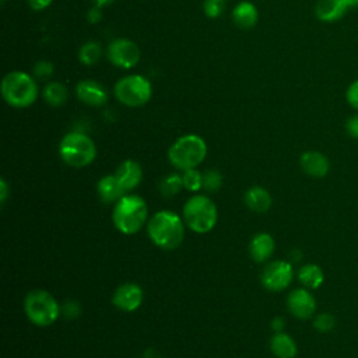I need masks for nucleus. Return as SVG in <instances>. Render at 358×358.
Segmentation results:
<instances>
[{"label": "nucleus", "instance_id": "f257e3e1", "mask_svg": "<svg viewBox=\"0 0 358 358\" xmlns=\"http://www.w3.org/2000/svg\"><path fill=\"white\" fill-rule=\"evenodd\" d=\"M147 232L155 246L164 250H173L185 238V224L176 213L162 210L148 220Z\"/></svg>", "mask_w": 358, "mask_h": 358}, {"label": "nucleus", "instance_id": "f03ea898", "mask_svg": "<svg viewBox=\"0 0 358 358\" xmlns=\"http://www.w3.org/2000/svg\"><path fill=\"white\" fill-rule=\"evenodd\" d=\"M148 210L145 200L138 194H124L120 200L115 203L112 211V221L115 228L124 234H137L147 221Z\"/></svg>", "mask_w": 358, "mask_h": 358}, {"label": "nucleus", "instance_id": "7ed1b4c3", "mask_svg": "<svg viewBox=\"0 0 358 358\" xmlns=\"http://www.w3.org/2000/svg\"><path fill=\"white\" fill-rule=\"evenodd\" d=\"M207 155V144L197 134H185L175 140L168 150L169 162L180 171L199 166Z\"/></svg>", "mask_w": 358, "mask_h": 358}, {"label": "nucleus", "instance_id": "20e7f679", "mask_svg": "<svg viewBox=\"0 0 358 358\" xmlns=\"http://www.w3.org/2000/svg\"><path fill=\"white\" fill-rule=\"evenodd\" d=\"M1 95L14 108H27L36 101L38 87L35 80L22 71H11L1 81Z\"/></svg>", "mask_w": 358, "mask_h": 358}, {"label": "nucleus", "instance_id": "39448f33", "mask_svg": "<svg viewBox=\"0 0 358 358\" xmlns=\"http://www.w3.org/2000/svg\"><path fill=\"white\" fill-rule=\"evenodd\" d=\"M218 220L215 203L201 194L192 196L183 206V221L196 234L210 232Z\"/></svg>", "mask_w": 358, "mask_h": 358}, {"label": "nucleus", "instance_id": "423d86ee", "mask_svg": "<svg viewBox=\"0 0 358 358\" xmlns=\"http://www.w3.org/2000/svg\"><path fill=\"white\" fill-rule=\"evenodd\" d=\"M59 154L62 159L73 168H84L96 157V147L91 137L80 131L67 133L60 144Z\"/></svg>", "mask_w": 358, "mask_h": 358}, {"label": "nucleus", "instance_id": "0eeeda50", "mask_svg": "<svg viewBox=\"0 0 358 358\" xmlns=\"http://www.w3.org/2000/svg\"><path fill=\"white\" fill-rule=\"evenodd\" d=\"M24 310L31 323L45 327L55 323L60 315V306L55 296L45 289H34L24 299Z\"/></svg>", "mask_w": 358, "mask_h": 358}, {"label": "nucleus", "instance_id": "6e6552de", "mask_svg": "<svg viewBox=\"0 0 358 358\" xmlns=\"http://www.w3.org/2000/svg\"><path fill=\"white\" fill-rule=\"evenodd\" d=\"M115 95L123 105L141 106L150 101L152 87L144 76L130 74L116 83Z\"/></svg>", "mask_w": 358, "mask_h": 358}, {"label": "nucleus", "instance_id": "1a4fd4ad", "mask_svg": "<svg viewBox=\"0 0 358 358\" xmlns=\"http://www.w3.org/2000/svg\"><path fill=\"white\" fill-rule=\"evenodd\" d=\"M294 278V268L285 260H274L264 266L260 280L264 288L270 291L285 289Z\"/></svg>", "mask_w": 358, "mask_h": 358}, {"label": "nucleus", "instance_id": "9d476101", "mask_svg": "<svg viewBox=\"0 0 358 358\" xmlns=\"http://www.w3.org/2000/svg\"><path fill=\"white\" fill-rule=\"evenodd\" d=\"M108 59L120 69H131L140 60L138 46L126 38H119L108 45Z\"/></svg>", "mask_w": 358, "mask_h": 358}, {"label": "nucleus", "instance_id": "9b49d317", "mask_svg": "<svg viewBox=\"0 0 358 358\" xmlns=\"http://www.w3.org/2000/svg\"><path fill=\"white\" fill-rule=\"evenodd\" d=\"M287 308L294 317L306 320L316 312V299L308 288H295L287 296Z\"/></svg>", "mask_w": 358, "mask_h": 358}, {"label": "nucleus", "instance_id": "f8f14e48", "mask_svg": "<svg viewBox=\"0 0 358 358\" xmlns=\"http://www.w3.org/2000/svg\"><path fill=\"white\" fill-rule=\"evenodd\" d=\"M143 298L144 292L138 284L124 282L115 289L112 303L123 312H134L143 303Z\"/></svg>", "mask_w": 358, "mask_h": 358}, {"label": "nucleus", "instance_id": "ddd939ff", "mask_svg": "<svg viewBox=\"0 0 358 358\" xmlns=\"http://www.w3.org/2000/svg\"><path fill=\"white\" fill-rule=\"evenodd\" d=\"M352 7H357V0H319L315 6V14L322 22H336Z\"/></svg>", "mask_w": 358, "mask_h": 358}, {"label": "nucleus", "instance_id": "4468645a", "mask_svg": "<svg viewBox=\"0 0 358 358\" xmlns=\"http://www.w3.org/2000/svg\"><path fill=\"white\" fill-rule=\"evenodd\" d=\"M299 165L302 171L312 178H324L330 171V162L320 151L309 150L301 154Z\"/></svg>", "mask_w": 358, "mask_h": 358}, {"label": "nucleus", "instance_id": "2eb2a0df", "mask_svg": "<svg viewBox=\"0 0 358 358\" xmlns=\"http://www.w3.org/2000/svg\"><path fill=\"white\" fill-rule=\"evenodd\" d=\"M76 94L81 102L91 106H102L108 101L106 90L94 80H81L76 85Z\"/></svg>", "mask_w": 358, "mask_h": 358}, {"label": "nucleus", "instance_id": "dca6fc26", "mask_svg": "<svg viewBox=\"0 0 358 358\" xmlns=\"http://www.w3.org/2000/svg\"><path fill=\"white\" fill-rule=\"evenodd\" d=\"M115 176L123 189L129 193L134 187H137L143 179V169L138 162L133 159H126L119 164L115 171Z\"/></svg>", "mask_w": 358, "mask_h": 358}, {"label": "nucleus", "instance_id": "f3484780", "mask_svg": "<svg viewBox=\"0 0 358 358\" xmlns=\"http://www.w3.org/2000/svg\"><path fill=\"white\" fill-rule=\"evenodd\" d=\"M96 192L103 203H116L120 200L127 192L123 189V186L119 183L115 175H105L98 180Z\"/></svg>", "mask_w": 358, "mask_h": 358}, {"label": "nucleus", "instance_id": "a211bd4d", "mask_svg": "<svg viewBox=\"0 0 358 358\" xmlns=\"http://www.w3.org/2000/svg\"><path fill=\"white\" fill-rule=\"evenodd\" d=\"M274 248H275V243L273 236L266 232H260L255 235L249 243L250 256L257 263L266 262L273 255Z\"/></svg>", "mask_w": 358, "mask_h": 358}, {"label": "nucleus", "instance_id": "6ab92c4d", "mask_svg": "<svg viewBox=\"0 0 358 358\" xmlns=\"http://www.w3.org/2000/svg\"><path fill=\"white\" fill-rule=\"evenodd\" d=\"M271 194L262 186H252L245 193V204L256 213H266L271 207Z\"/></svg>", "mask_w": 358, "mask_h": 358}, {"label": "nucleus", "instance_id": "aec40b11", "mask_svg": "<svg viewBox=\"0 0 358 358\" xmlns=\"http://www.w3.org/2000/svg\"><path fill=\"white\" fill-rule=\"evenodd\" d=\"M270 350L277 358H295L298 352V347L294 338L282 331H277L271 337Z\"/></svg>", "mask_w": 358, "mask_h": 358}, {"label": "nucleus", "instance_id": "412c9836", "mask_svg": "<svg viewBox=\"0 0 358 358\" xmlns=\"http://www.w3.org/2000/svg\"><path fill=\"white\" fill-rule=\"evenodd\" d=\"M257 8L250 1H241L232 11L234 22L241 28H252L257 22Z\"/></svg>", "mask_w": 358, "mask_h": 358}, {"label": "nucleus", "instance_id": "4be33fe9", "mask_svg": "<svg viewBox=\"0 0 358 358\" xmlns=\"http://www.w3.org/2000/svg\"><path fill=\"white\" fill-rule=\"evenodd\" d=\"M298 280L305 288L316 289L323 284L324 274L320 266L315 263H308L298 270Z\"/></svg>", "mask_w": 358, "mask_h": 358}, {"label": "nucleus", "instance_id": "5701e85b", "mask_svg": "<svg viewBox=\"0 0 358 358\" xmlns=\"http://www.w3.org/2000/svg\"><path fill=\"white\" fill-rule=\"evenodd\" d=\"M43 98L46 99V102L52 106H60L66 102L67 99V88L57 83V81H52L49 83L45 90H43Z\"/></svg>", "mask_w": 358, "mask_h": 358}, {"label": "nucleus", "instance_id": "b1692460", "mask_svg": "<svg viewBox=\"0 0 358 358\" xmlns=\"http://www.w3.org/2000/svg\"><path fill=\"white\" fill-rule=\"evenodd\" d=\"M101 53H102V49H101V45L95 41H88L85 42L80 50H78V59L85 66H92L95 64L99 57H101Z\"/></svg>", "mask_w": 358, "mask_h": 358}, {"label": "nucleus", "instance_id": "393cba45", "mask_svg": "<svg viewBox=\"0 0 358 358\" xmlns=\"http://www.w3.org/2000/svg\"><path fill=\"white\" fill-rule=\"evenodd\" d=\"M180 187H183L182 175H176V173H172L164 178L162 182L159 183V190L165 197L175 196L180 190Z\"/></svg>", "mask_w": 358, "mask_h": 358}, {"label": "nucleus", "instance_id": "a878e982", "mask_svg": "<svg viewBox=\"0 0 358 358\" xmlns=\"http://www.w3.org/2000/svg\"><path fill=\"white\" fill-rule=\"evenodd\" d=\"M183 187L189 192H199L203 187V175L196 169H187L182 173Z\"/></svg>", "mask_w": 358, "mask_h": 358}, {"label": "nucleus", "instance_id": "bb28decb", "mask_svg": "<svg viewBox=\"0 0 358 358\" xmlns=\"http://www.w3.org/2000/svg\"><path fill=\"white\" fill-rule=\"evenodd\" d=\"M313 327L319 333H329L336 327V317L331 313H327V312L319 313L313 319Z\"/></svg>", "mask_w": 358, "mask_h": 358}, {"label": "nucleus", "instance_id": "cd10ccee", "mask_svg": "<svg viewBox=\"0 0 358 358\" xmlns=\"http://www.w3.org/2000/svg\"><path fill=\"white\" fill-rule=\"evenodd\" d=\"M222 176L217 169H208L203 173V187L208 192H215L221 187Z\"/></svg>", "mask_w": 358, "mask_h": 358}, {"label": "nucleus", "instance_id": "c85d7f7f", "mask_svg": "<svg viewBox=\"0 0 358 358\" xmlns=\"http://www.w3.org/2000/svg\"><path fill=\"white\" fill-rule=\"evenodd\" d=\"M203 8L207 17L217 18L225 8V0H204Z\"/></svg>", "mask_w": 358, "mask_h": 358}, {"label": "nucleus", "instance_id": "c756f323", "mask_svg": "<svg viewBox=\"0 0 358 358\" xmlns=\"http://www.w3.org/2000/svg\"><path fill=\"white\" fill-rule=\"evenodd\" d=\"M34 74H35L38 78H41V80L50 77V76L53 74V64H52L50 62H48V60H41V62H38V63L35 64V67H34Z\"/></svg>", "mask_w": 358, "mask_h": 358}, {"label": "nucleus", "instance_id": "7c9ffc66", "mask_svg": "<svg viewBox=\"0 0 358 358\" xmlns=\"http://www.w3.org/2000/svg\"><path fill=\"white\" fill-rule=\"evenodd\" d=\"M345 101L347 103L358 110V80L352 81L348 87H347V91H345Z\"/></svg>", "mask_w": 358, "mask_h": 358}, {"label": "nucleus", "instance_id": "2f4dec72", "mask_svg": "<svg viewBox=\"0 0 358 358\" xmlns=\"http://www.w3.org/2000/svg\"><path fill=\"white\" fill-rule=\"evenodd\" d=\"M345 131L352 138H358V113L352 115L345 122Z\"/></svg>", "mask_w": 358, "mask_h": 358}, {"label": "nucleus", "instance_id": "473e14b6", "mask_svg": "<svg viewBox=\"0 0 358 358\" xmlns=\"http://www.w3.org/2000/svg\"><path fill=\"white\" fill-rule=\"evenodd\" d=\"M50 3H52V0H28L29 7L35 11H41V10L46 8Z\"/></svg>", "mask_w": 358, "mask_h": 358}, {"label": "nucleus", "instance_id": "72a5a7b5", "mask_svg": "<svg viewBox=\"0 0 358 358\" xmlns=\"http://www.w3.org/2000/svg\"><path fill=\"white\" fill-rule=\"evenodd\" d=\"M8 197V185L6 179H0V203L4 204Z\"/></svg>", "mask_w": 358, "mask_h": 358}, {"label": "nucleus", "instance_id": "f704fd0d", "mask_svg": "<svg viewBox=\"0 0 358 358\" xmlns=\"http://www.w3.org/2000/svg\"><path fill=\"white\" fill-rule=\"evenodd\" d=\"M284 326H285V323H284V319H282V317H275V319L271 322V327H273V330H275V333H277V331H281V330L284 329Z\"/></svg>", "mask_w": 358, "mask_h": 358}, {"label": "nucleus", "instance_id": "c9c22d12", "mask_svg": "<svg viewBox=\"0 0 358 358\" xmlns=\"http://www.w3.org/2000/svg\"><path fill=\"white\" fill-rule=\"evenodd\" d=\"M96 11H98L96 8H94V10H91V11H90V14H88V18H90V21H91V22H95V21H96V20L101 17V15H99Z\"/></svg>", "mask_w": 358, "mask_h": 358}, {"label": "nucleus", "instance_id": "e433bc0d", "mask_svg": "<svg viewBox=\"0 0 358 358\" xmlns=\"http://www.w3.org/2000/svg\"><path fill=\"white\" fill-rule=\"evenodd\" d=\"M95 3L96 7H105V6H109L110 3H113V0H92Z\"/></svg>", "mask_w": 358, "mask_h": 358}, {"label": "nucleus", "instance_id": "4c0bfd02", "mask_svg": "<svg viewBox=\"0 0 358 358\" xmlns=\"http://www.w3.org/2000/svg\"><path fill=\"white\" fill-rule=\"evenodd\" d=\"M357 7H358V0H357Z\"/></svg>", "mask_w": 358, "mask_h": 358}]
</instances>
